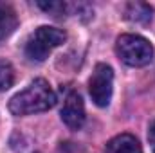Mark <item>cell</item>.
Returning a JSON list of instances; mask_svg holds the SVG:
<instances>
[{
  "label": "cell",
  "mask_w": 155,
  "mask_h": 153,
  "mask_svg": "<svg viewBox=\"0 0 155 153\" xmlns=\"http://www.w3.org/2000/svg\"><path fill=\"white\" fill-rule=\"evenodd\" d=\"M56 103V94L45 79H35L27 88L18 92L9 101V110L15 115H31L45 112Z\"/></svg>",
  "instance_id": "1"
},
{
  "label": "cell",
  "mask_w": 155,
  "mask_h": 153,
  "mask_svg": "<svg viewBox=\"0 0 155 153\" xmlns=\"http://www.w3.org/2000/svg\"><path fill=\"white\" fill-rule=\"evenodd\" d=\"M117 56L130 67H144L153 58V45L139 34H121L116 43Z\"/></svg>",
  "instance_id": "2"
},
{
  "label": "cell",
  "mask_w": 155,
  "mask_h": 153,
  "mask_svg": "<svg viewBox=\"0 0 155 153\" xmlns=\"http://www.w3.org/2000/svg\"><path fill=\"white\" fill-rule=\"evenodd\" d=\"M67 40V33L58 27L41 25L35 31V34L25 43V56L33 61H43L52 49L63 45Z\"/></svg>",
  "instance_id": "3"
},
{
  "label": "cell",
  "mask_w": 155,
  "mask_h": 153,
  "mask_svg": "<svg viewBox=\"0 0 155 153\" xmlns=\"http://www.w3.org/2000/svg\"><path fill=\"white\" fill-rule=\"evenodd\" d=\"M114 90V70L107 63H97L88 79V92L97 106H108Z\"/></svg>",
  "instance_id": "4"
},
{
  "label": "cell",
  "mask_w": 155,
  "mask_h": 153,
  "mask_svg": "<svg viewBox=\"0 0 155 153\" xmlns=\"http://www.w3.org/2000/svg\"><path fill=\"white\" fill-rule=\"evenodd\" d=\"M61 121L71 128V130H79L85 122V105L83 99L78 92H69V96L63 101L61 108Z\"/></svg>",
  "instance_id": "5"
},
{
  "label": "cell",
  "mask_w": 155,
  "mask_h": 153,
  "mask_svg": "<svg viewBox=\"0 0 155 153\" xmlns=\"http://www.w3.org/2000/svg\"><path fill=\"white\" fill-rule=\"evenodd\" d=\"M107 153H143V148L134 135L121 133V135L114 137L112 141H108Z\"/></svg>",
  "instance_id": "6"
},
{
  "label": "cell",
  "mask_w": 155,
  "mask_h": 153,
  "mask_svg": "<svg viewBox=\"0 0 155 153\" xmlns=\"http://www.w3.org/2000/svg\"><path fill=\"white\" fill-rule=\"evenodd\" d=\"M152 13H153V9H152L148 4H143V2H130V4L126 5L124 16H126L130 22L148 24V22L152 20Z\"/></svg>",
  "instance_id": "7"
},
{
  "label": "cell",
  "mask_w": 155,
  "mask_h": 153,
  "mask_svg": "<svg viewBox=\"0 0 155 153\" xmlns=\"http://www.w3.org/2000/svg\"><path fill=\"white\" fill-rule=\"evenodd\" d=\"M16 25H18V20L13 7L0 2V40L7 38L16 29Z\"/></svg>",
  "instance_id": "8"
},
{
  "label": "cell",
  "mask_w": 155,
  "mask_h": 153,
  "mask_svg": "<svg viewBox=\"0 0 155 153\" xmlns=\"http://www.w3.org/2000/svg\"><path fill=\"white\" fill-rule=\"evenodd\" d=\"M15 83V72L9 63H0V92H5Z\"/></svg>",
  "instance_id": "9"
},
{
  "label": "cell",
  "mask_w": 155,
  "mask_h": 153,
  "mask_svg": "<svg viewBox=\"0 0 155 153\" xmlns=\"http://www.w3.org/2000/svg\"><path fill=\"white\" fill-rule=\"evenodd\" d=\"M40 7L43 9V11H47V13H51V15H54V16H60V15H63L65 13V4L63 2H40L38 4Z\"/></svg>",
  "instance_id": "10"
},
{
  "label": "cell",
  "mask_w": 155,
  "mask_h": 153,
  "mask_svg": "<svg viewBox=\"0 0 155 153\" xmlns=\"http://www.w3.org/2000/svg\"><path fill=\"white\" fill-rule=\"evenodd\" d=\"M148 139H150V146H152V151L155 153V122L150 128V133H148Z\"/></svg>",
  "instance_id": "11"
}]
</instances>
